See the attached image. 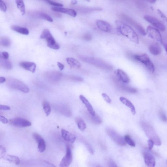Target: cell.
I'll list each match as a JSON object with an SVG mask.
<instances>
[{"label":"cell","mask_w":167,"mask_h":167,"mask_svg":"<svg viewBox=\"0 0 167 167\" xmlns=\"http://www.w3.org/2000/svg\"><path fill=\"white\" fill-rule=\"evenodd\" d=\"M96 24L99 29L102 32H108L111 30L110 25L106 21L97 20L96 21Z\"/></svg>","instance_id":"obj_14"},{"label":"cell","mask_w":167,"mask_h":167,"mask_svg":"<svg viewBox=\"0 0 167 167\" xmlns=\"http://www.w3.org/2000/svg\"><path fill=\"white\" fill-rule=\"evenodd\" d=\"M117 77L119 81L125 83H128L130 82V79L126 73L122 69H118L116 72Z\"/></svg>","instance_id":"obj_17"},{"label":"cell","mask_w":167,"mask_h":167,"mask_svg":"<svg viewBox=\"0 0 167 167\" xmlns=\"http://www.w3.org/2000/svg\"><path fill=\"white\" fill-rule=\"evenodd\" d=\"M43 106L46 116H48L51 112V108L49 104L46 101H44L43 102Z\"/></svg>","instance_id":"obj_32"},{"label":"cell","mask_w":167,"mask_h":167,"mask_svg":"<svg viewBox=\"0 0 167 167\" xmlns=\"http://www.w3.org/2000/svg\"><path fill=\"white\" fill-rule=\"evenodd\" d=\"M6 80L4 77H0V83L1 84L5 82Z\"/></svg>","instance_id":"obj_49"},{"label":"cell","mask_w":167,"mask_h":167,"mask_svg":"<svg viewBox=\"0 0 167 167\" xmlns=\"http://www.w3.org/2000/svg\"><path fill=\"white\" fill-rule=\"evenodd\" d=\"M147 143H148V149L150 151H151L154 147V142L151 140H149L147 141Z\"/></svg>","instance_id":"obj_42"},{"label":"cell","mask_w":167,"mask_h":167,"mask_svg":"<svg viewBox=\"0 0 167 167\" xmlns=\"http://www.w3.org/2000/svg\"><path fill=\"white\" fill-rule=\"evenodd\" d=\"M57 65L60 71L63 70L64 68H65V66L62 63L60 62H58Z\"/></svg>","instance_id":"obj_48"},{"label":"cell","mask_w":167,"mask_h":167,"mask_svg":"<svg viewBox=\"0 0 167 167\" xmlns=\"http://www.w3.org/2000/svg\"><path fill=\"white\" fill-rule=\"evenodd\" d=\"M124 18H125L129 23L134 26L141 35L143 36H145L147 34L144 28L140 25L137 22L133 20L132 19L127 17L126 16L124 17Z\"/></svg>","instance_id":"obj_16"},{"label":"cell","mask_w":167,"mask_h":167,"mask_svg":"<svg viewBox=\"0 0 167 167\" xmlns=\"http://www.w3.org/2000/svg\"><path fill=\"white\" fill-rule=\"evenodd\" d=\"M76 121L79 129L82 131H84L86 128V125L85 121L80 118L76 119Z\"/></svg>","instance_id":"obj_30"},{"label":"cell","mask_w":167,"mask_h":167,"mask_svg":"<svg viewBox=\"0 0 167 167\" xmlns=\"http://www.w3.org/2000/svg\"><path fill=\"white\" fill-rule=\"evenodd\" d=\"M17 6L18 9L20 10L22 15H23L26 13L25 6L23 1L17 0L16 1Z\"/></svg>","instance_id":"obj_29"},{"label":"cell","mask_w":167,"mask_h":167,"mask_svg":"<svg viewBox=\"0 0 167 167\" xmlns=\"http://www.w3.org/2000/svg\"><path fill=\"white\" fill-rule=\"evenodd\" d=\"M38 16L40 18L45 19V20L50 22H52L53 21V19L51 16L47 14L43 13H39Z\"/></svg>","instance_id":"obj_34"},{"label":"cell","mask_w":167,"mask_h":167,"mask_svg":"<svg viewBox=\"0 0 167 167\" xmlns=\"http://www.w3.org/2000/svg\"><path fill=\"white\" fill-rule=\"evenodd\" d=\"M47 2L50 4L54 6L58 7H62L63 6V5L62 4L58 3L56 2L52 1H47Z\"/></svg>","instance_id":"obj_39"},{"label":"cell","mask_w":167,"mask_h":167,"mask_svg":"<svg viewBox=\"0 0 167 167\" xmlns=\"http://www.w3.org/2000/svg\"><path fill=\"white\" fill-rule=\"evenodd\" d=\"M106 131L113 140L118 145L124 146L126 145V142L124 138L119 135L115 131L110 128H107Z\"/></svg>","instance_id":"obj_6"},{"label":"cell","mask_w":167,"mask_h":167,"mask_svg":"<svg viewBox=\"0 0 167 167\" xmlns=\"http://www.w3.org/2000/svg\"><path fill=\"white\" fill-rule=\"evenodd\" d=\"M33 138L38 144V151L40 152H43L45 151L46 146L45 141L42 136L36 133L33 134Z\"/></svg>","instance_id":"obj_11"},{"label":"cell","mask_w":167,"mask_h":167,"mask_svg":"<svg viewBox=\"0 0 167 167\" xmlns=\"http://www.w3.org/2000/svg\"><path fill=\"white\" fill-rule=\"evenodd\" d=\"M2 158L16 165H19L20 163V160L19 159L18 157L15 156L6 155Z\"/></svg>","instance_id":"obj_26"},{"label":"cell","mask_w":167,"mask_h":167,"mask_svg":"<svg viewBox=\"0 0 167 167\" xmlns=\"http://www.w3.org/2000/svg\"><path fill=\"white\" fill-rule=\"evenodd\" d=\"M19 65L21 67L32 73H34L36 68V64L33 62H20Z\"/></svg>","instance_id":"obj_18"},{"label":"cell","mask_w":167,"mask_h":167,"mask_svg":"<svg viewBox=\"0 0 167 167\" xmlns=\"http://www.w3.org/2000/svg\"><path fill=\"white\" fill-rule=\"evenodd\" d=\"M108 164L109 167H118L115 162L112 160H110L108 161Z\"/></svg>","instance_id":"obj_44"},{"label":"cell","mask_w":167,"mask_h":167,"mask_svg":"<svg viewBox=\"0 0 167 167\" xmlns=\"http://www.w3.org/2000/svg\"><path fill=\"white\" fill-rule=\"evenodd\" d=\"M0 9L2 11V12H6L7 9V7L5 2L2 1L0 2Z\"/></svg>","instance_id":"obj_36"},{"label":"cell","mask_w":167,"mask_h":167,"mask_svg":"<svg viewBox=\"0 0 167 167\" xmlns=\"http://www.w3.org/2000/svg\"><path fill=\"white\" fill-rule=\"evenodd\" d=\"M61 134L64 140L69 142L73 143L76 140V136L65 129H62L61 130Z\"/></svg>","instance_id":"obj_13"},{"label":"cell","mask_w":167,"mask_h":167,"mask_svg":"<svg viewBox=\"0 0 167 167\" xmlns=\"http://www.w3.org/2000/svg\"><path fill=\"white\" fill-rule=\"evenodd\" d=\"M0 109L1 110H9L10 109V108L7 105H0Z\"/></svg>","instance_id":"obj_46"},{"label":"cell","mask_w":167,"mask_h":167,"mask_svg":"<svg viewBox=\"0 0 167 167\" xmlns=\"http://www.w3.org/2000/svg\"><path fill=\"white\" fill-rule=\"evenodd\" d=\"M116 24L117 29L121 34L133 43L136 44L139 43L138 35L131 27L121 21H116Z\"/></svg>","instance_id":"obj_1"},{"label":"cell","mask_w":167,"mask_h":167,"mask_svg":"<svg viewBox=\"0 0 167 167\" xmlns=\"http://www.w3.org/2000/svg\"><path fill=\"white\" fill-rule=\"evenodd\" d=\"M11 125L19 127H25L31 126L32 123L24 119L17 118L11 119L10 121Z\"/></svg>","instance_id":"obj_10"},{"label":"cell","mask_w":167,"mask_h":167,"mask_svg":"<svg viewBox=\"0 0 167 167\" xmlns=\"http://www.w3.org/2000/svg\"><path fill=\"white\" fill-rule=\"evenodd\" d=\"M7 84L10 88L20 91L24 93H27L29 91V89L26 85L18 79H10L7 81Z\"/></svg>","instance_id":"obj_4"},{"label":"cell","mask_w":167,"mask_h":167,"mask_svg":"<svg viewBox=\"0 0 167 167\" xmlns=\"http://www.w3.org/2000/svg\"><path fill=\"white\" fill-rule=\"evenodd\" d=\"M142 126L147 137L154 142L155 145L160 146L161 145L162 142L159 137L151 125L143 123L142 124Z\"/></svg>","instance_id":"obj_2"},{"label":"cell","mask_w":167,"mask_h":167,"mask_svg":"<svg viewBox=\"0 0 167 167\" xmlns=\"http://www.w3.org/2000/svg\"><path fill=\"white\" fill-rule=\"evenodd\" d=\"M0 149H1V157L3 158V157L6 155V149L2 145H1V146H0Z\"/></svg>","instance_id":"obj_41"},{"label":"cell","mask_w":167,"mask_h":167,"mask_svg":"<svg viewBox=\"0 0 167 167\" xmlns=\"http://www.w3.org/2000/svg\"><path fill=\"white\" fill-rule=\"evenodd\" d=\"M77 1H72V4H76Z\"/></svg>","instance_id":"obj_53"},{"label":"cell","mask_w":167,"mask_h":167,"mask_svg":"<svg viewBox=\"0 0 167 167\" xmlns=\"http://www.w3.org/2000/svg\"><path fill=\"white\" fill-rule=\"evenodd\" d=\"M1 45L8 47L10 46L11 44V41L10 39L6 37H3L1 38L0 41Z\"/></svg>","instance_id":"obj_31"},{"label":"cell","mask_w":167,"mask_h":167,"mask_svg":"<svg viewBox=\"0 0 167 167\" xmlns=\"http://www.w3.org/2000/svg\"><path fill=\"white\" fill-rule=\"evenodd\" d=\"M115 80L116 83V85L118 86L119 88H120L122 90L131 93H134L137 92V90L136 88L125 85L122 84V83L119 82L118 81H117L116 80Z\"/></svg>","instance_id":"obj_22"},{"label":"cell","mask_w":167,"mask_h":167,"mask_svg":"<svg viewBox=\"0 0 167 167\" xmlns=\"http://www.w3.org/2000/svg\"><path fill=\"white\" fill-rule=\"evenodd\" d=\"M1 57L5 59H8L9 57V54L7 52H3L1 54Z\"/></svg>","instance_id":"obj_43"},{"label":"cell","mask_w":167,"mask_h":167,"mask_svg":"<svg viewBox=\"0 0 167 167\" xmlns=\"http://www.w3.org/2000/svg\"><path fill=\"white\" fill-rule=\"evenodd\" d=\"M143 157L147 167H155L156 161L153 156L148 152H144Z\"/></svg>","instance_id":"obj_12"},{"label":"cell","mask_w":167,"mask_h":167,"mask_svg":"<svg viewBox=\"0 0 167 167\" xmlns=\"http://www.w3.org/2000/svg\"><path fill=\"white\" fill-rule=\"evenodd\" d=\"M119 100L122 104L130 108L131 112L133 115H135V114L136 112L135 108L134 106L129 100L123 97H120Z\"/></svg>","instance_id":"obj_21"},{"label":"cell","mask_w":167,"mask_h":167,"mask_svg":"<svg viewBox=\"0 0 167 167\" xmlns=\"http://www.w3.org/2000/svg\"><path fill=\"white\" fill-rule=\"evenodd\" d=\"M86 146L87 149H88V151L90 152L91 154H93L94 153V151H93V149L92 147L90 145L86 143Z\"/></svg>","instance_id":"obj_45"},{"label":"cell","mask_w":167,"mask_h":167,"mask_svg":"<svg viewBox=\"0 0 167 167\" xmlns=\"http://www.w3.org/2000/svg\"><path fill=\"white\" fill-rule=\"evenodd\" d=\"M84 37L86 39L85 40H90L91 38V35L89 34H87Z\"/></svg>","instance_id":"obj_50"},{"label":"cell","mask_w":167,"mask_h":167,"mask_svg":"<svg viewBox=\"0 0 167 167\" xmlns=\"http://www.w3.org/2000/svg\"><path fill=\"white\" fill-rule=\"evenodd\" d=\"M0 120L2 123L5 124H7L8 122L7 119L3 116H0Z\"/></svg>","instance_id":"obj_47"},{"label":"cell","mask_w":167,"mask_h":167,"mask_svg":"<svg viewBox=\"0 0 167 167\" xmlns=\"http://www.w3.org/2000/svg\"><path fill=\"white\" fill-rule=\"evenodd\" d=\"M158 13L160 15L161 18H162L163 20L165 22V23L167 25V18L163 13L160 10H158Z\"/></svg>","instance_id":"obj_38"},{"label":"cell","mask_w":167,"mask_h":167,"mask_svg":"<svg viewBox=\"0 0 167 167\" xmlns=\"http://www.w3.org/2000/svg\"><path fill=\"white\" fill-rule=\"evenodd\" d=\"M0 65L1 67L5 69H11L13 68V65L10 61L1 57L0 58Z\"/></svg>","instance_id":"obj_28"},{"label":"cell","mask_w":167,"mask_h":167,"mask_svg":"<svg viewBox=\"0 0 167 167\" xmlns=\"http://www.w3.org/2000/svg\"><path fill=\"white\" fill-rule=\"evenodd\" d=\"M80 58L83 62L88 63L100 68L107 69H111L112 66L104 60L94 58L85 56L80 57Z\"/></svg>","instance_id":"obj_3"},{"label":"cell","mask_w":167,"mask_h":167,"mask_svg":"<svg viewBox=\"0 0 167 167\" xmlns=\"http://www.w3.org/2000/svg\"><path fill=\"white\" fill-rule=\"evenodd\" d=\"M79 98L83 104L85 105L86 107L87 108L89 113L92 116L95 115L96 114L95 112L93 110L92 106L91 105L88 100L82 95H80Z\"/></svg>","instance_id":"obj_19"},{"label":"cell","mask_w":167,"mask_h":167,"mask_svg":"<svg viewBox=\"0 0 167 167\" xmlns=\"http://www.w3.org/2000/svg\"><path fill=\"white\" fill-rule=\"evenodd\" d=\"M85 116L88 118L89 120L93 123L96 124H99L102 123V120L100 117L97 114L94 116H92L90 114H85Z\"/></svg>","instance_id":"obj_25"},{"label":"cell","mask_w":167,"mask_h":167,"mask_svg":"<svg viewBox=\"0 0 167 167\" xmlns=\"http://www.w3.org/2000/svg\"><path fill=\"white\" fill-rule=\"evenodd\" d=\"M134 58L136 60L144 64L152 73H154L155 71L154 65L148 55L145 54L136 55H135Z\"/></svg>","instance_id":"obj_5"},{"label":"cell","mask_w":167,"mask_h":167,"mask_svg":"<svg viewBox=\"0 0 167 167\" xmlns=\"http://www.w3.org/2000/svg\"><path fill=\"white\" fill-rule=\"evenodd\" d=\"M67 62L72 68L79 69L81 67V65L78 61L74 58H67L66 59Z\"/></svg>","instance_id":"obj_24"},{"label":"cell","mask_w":167,"mask_h":167,"mask_svg":"<svg viewBox=\"0 0 167 167\" xmlns=\"http://www.w3.org/2000/svg\"><path fill=\"white\" fill-rule=\"evenodd\" d=\"M11 29L13 31L22 34L28 35L29 33V30L26 28L18 26H13L11 27Z\"/></svg>","instance_id":"obj_27"},{"label":"cell","mask_w":167,"mask_h":167,"mask_svg":"<svg viewBox=\"0 0 167 167\" xmlns=\"http://www.w3.org/2000/svg\"><path fill=\"white\" fill-rule=\"evenodd\" d=\"M52 36V35L49 30L48 29H45L44 30L40 36V38L42 39H46V40Z\"/></svg>","instance_id":"obj_33"},{"label":"cell","mask_w":167,"mask_h":167,"mask_svg":"<svg viewBox=\"0 0 167 167\" xmlns=\"http://www.w3.org/2000/svg\"><path fill=\"white\" fill-rule=\"evenodd\" d=\"M149 51L152 55H157L160 54L162 52V48L158 44L153 43L149 46Z\"/></svg>","instance_id":"obj_20"},{"label":"cell","mask_w":167,"mask_h":167,"mask_svg":"<svg viewBox=\"0 0 167 167\" xmlns=\"http://www.w3.org/2000/svg\"><path fill=\"white\" fill-rule=\"evenodd\" d=\"M95 167H102L100 165H97L95 166Z\"/></svg>","instance_id":"obj_54"},{"label":"cell","mask_w":167,"mask_h":167,"mask_svg":"<svg viewBox=\"0 0 167 167\" xmlns=\"http://www.w3.org/2000/svg\"><path fill=\"white\" fill-rule=\"evenodd\" d=\"M146 33L149 37L153 39L162 43V38L160 32L158 29L151 26L147 27Z\"/></svg>","instance_id":"obj_8"},{"label":"cell","mask_w":167,"mask_h":167,"mask_svg":"<svg viewBox=\"0 0 167 167\" xmlns=\"http://www.w3.org/2000/svg\"><path fill=\"white\" fill-rule=\"evenodd\" d=\"M124 139L126 143H127L130 146L135 147V144L129 135H126L125 136Z\"/></svg>","instance_id":"obj_35"},{"label":"cell","mask_w":167,"mask_h":167,"mask_svg":"<svg viewBox=\"0 0 167 167\" xmlns=\"http://www.w3.org/2000/svg\"><path fill=\"white\" fill-rule=\"evenodd\" d=\"M163 46L167 54V44L166 43L163 44Z\"/></svg>","instance_id":"obj_51"},{"label":"cell","mask_w":167,"mask_h":167,"mask_svg":"<svg viewBox=\"0 0 167 167\" xmlns=\"http://www.w3.org/2000/svg\"><path fill=\"white\" fill-rule=\"evenodd\" d=\"M144 18L147 21L151 24L158 29L161 32L165 31L166 27L165 25L157 18L149 15L145 16Z\"/></svg>","instance_id":"obj_7"},{"label":"cell","mask_w":167,"mask_h":167,"mask_svg":"<svg viewBox=\"0 0 167 167\" xmlns=\"http://www.w3.org/2000/svg\"><path fill=\"white\" fill-rule=\"evenodd\" d=\"M73 157L71 149L69 146L66 147V154L60 163V167H69L72 162Z\"/></svg>","instance_id":"obj_9"},{"label":"cell","mask_w":167,"mask_h":167,"mask_svg":"<svg viewBox=\"0 0 167 167\" xmlns=\"http://www.w3.org/2000/svg\"><path fill=\"white\" fill-rule=\"evenodd\" d=\"M102 96L103 97L105 101L108 104H111L112 102V100L110 98L109 96L105 93L102 94Z\"/></svg>","instance_id":"obj_37"},{"label":"cell","mask_w":167,"mask_h":167,"mask_svg":"<svg viewBox=\"0 0 167 167\" xmlns=\"http://www.w3.org/2000/svg\"><path fill=\"white\" fill-rule=\"evenodd\" d=\"M52 10L55 12L64 13L75 17L77 15V13L74 10L67 8H64L60 7H53L51 8Z\"/></svg>","instance_id":"obj_15"},{"label":"cell","mask_w":167,"mask_h":167,"mask_svg":"<svg viewBox=\"0 0 167 167\" xmlns=\"http://www.w3.org/2000/svg\"><path fill=\"white\" fill-rule=\"evenodd\" d=\"M148 1V2H150V3L154 4V3H155L156 2V1H154V0H150V1Z\"/></svg>","instance_id":"obj_52"},{"label":"cell","mask_w":167,"mask_h":167,"mask_svg":"<svg viewBox=\"0 0 167 167\" xmlns=\"http://www.w3.org/2000/svg\"><path fill=\"white\" fill-rule=\"evenodd\" d=\"M46 40L47 46L49 48L55 50H58L60 49V46L59 44L56 43L52 36L47 39Z\"/></svg>","instance_id":"obj_23"},{"label":"cell","mask_w":167,"mask_h":167,"mask_svg":"<svg viewBox=\"0 0 167 167\" xmlns=\"http://www.w3.org/2000/svg\"><path fill=\"white\" fill-rule=\"evenodd\" d=\"M159 116L160 118L163 121L166 122L167 121V118L165 114L163 111H160L159 112Z\"/></svg>","instance_id":"obj_40"}]
</instances>
